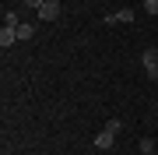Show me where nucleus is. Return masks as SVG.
Here are the masks:
<instances>
[{"label":"nucleus","instance_id":"obj_7","mask_svg":"<svg viewBox=\"0 0 158 155\" xmlns=\"http://www.w3.org/2000/svg\"><path fill=\"white\" fill-rule=\"evenodd\" d=\"M144 152H155V141H151V138H141V155H144Z\"/></svg>","mask_w":158,"mask_h":155},{"label":"nucleus","instance_id":"obj_1","mask_svg":"<svg viewBox=\"0 0 158 155\" xmlns=\"http://www.w3.org/2000/svg\"><path fill=\"white\" fill-rule=\"evenodd\" d=\"M116 131H119V120H109L106 127H102V134H95V148L98 152H109L116 141Z\"/></svg>","mask_w":158,"mask_h":155},{"label":"nucleus","instance_id":"obj_8","mask_svg":"<svg viewBox=\"0 0 158 155\" xmlns=\"http://www.w3.org/2000/svg\"><path fill=\"white\" fill-rule=\"evenodd\" d=\"M4 25H7V28H18V25H21V21H18L14 14H4Z\"/></svg>","mask_w":158,"mask_h":155},{"label":"nucleus","instance_id":"obj_2","mask_svg":"<svg viewBox=\"0 0 158 155\" xmlns=\"http://www.w3.org/2000/svg\"><path fill=\"white\" fill-rule=\"evenodd\" d=\"M141 63H144L148 78L158 81V50H144V53H141Z\"/></svg>","mask_w":158,"mask_h":155},{"label":"nucleus","instance_id":"obj_9","mask_svg":"<svg viewBox=\"0 0 158 155\" xmlns=\"http://www.w3.org/2000/svg\"><path fill=\"white\" fill-rule=\"evenodd\" d=\"M144 11L148 14H158V0H144Z\"/></svg>","mask_w":158,"mask_h":155},{"label":"nucleus","instance_id":"obj_4","mask_svg":"<svg viewBox=\"0 0 158 155\" xmlns=\"http://www.w3.org/2000/svg\"><path fill=\"white\" fill-rule=\"evenodd\" d=\"M127 21H134V11L130 7H119V11L106 14V25H127Z\"/></svg>","mask_w":158,"mask_h":155},{"label":"nucleus","instance_id":"obj_10","mask_svg":"<svg viewBox=\"0 0 158 155\" xmlns=\"http://www.w3.org/2000/svg\"><path fill=\"white\" fill-rule=\"evenodd\" d=\"M25 4H28L32 11H39V7H42V4H49V0H25Z\"/></svg>","mask_w":158,"mask_h":155},{"label":"nucleus","instance_id":"obj_11","mask_svg":"<svg viewBox=\"0 0 158 155\" xmlns=\"http://www.w3.org/2000/svg\"><path fill=\"white\" fill-rule=\"evenodd\" d=\"M144 155H155V152H144Z\"/></svg>","mask_w":158,"mask_h":155},{"label":"nucleus","instance_id":"obj_6","mask_svg":"<svg viewBox=\"0 0 158 155\" xmlns=\"http://www.w3.org/2000/svg\"><path fill=\"white\" fill-rule=\"evenodd\" d=\"M18 39H21V42H25V39H32V25H25V21L18 25Z\"/></svg>","mask_w":158,"mask_h":155},{"label":"nucleus","instance_id":"obj_3","mask_svg":"<svg viewBox=\"0 0 158 155\" xmlns=\"http://www.w3.org/2000/svg\"><path fill=\"white\" fill-rule=\"evenodd\" d=\"M35 14H39V21H56V18H60V0H49V4H42Z\"/></svg>","mask_w":158,"mask_h":155},{"label":"nucleus","instance_id":"obj_5","mask_svg":"<svg viewBox=\"0 0 158 155\" xmlns=\"http://www.w3.org/2000/svg\"><path fill=\"white\" fill-rule=\"evenodd\" d=\"M14 42H18V28H7V25H4V28H0V46L11 50Z\"/></svg>","mask_w":158,"mask_h":155}]
</instances>
